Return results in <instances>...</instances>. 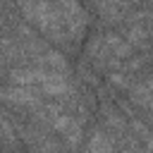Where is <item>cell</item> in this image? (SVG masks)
Listing matches in <instances>:
<instances>
[{"instance_id": "7a4b0ae2", "label": "cell", "mask_w": 153, "mask_h": 153, "mask_svg": "<svg viewBox=\"0 0 153 153\" xmlns=\"http://www.w3.org/2000/svg\"><path fill=\"white\" fill-rule=\"evenodd\" d=\"M41 88L45 96H53V98L69 96V81L65 79V72H57V69H48V76L43 79Z\"/></svg>"}, {"instance_id": "8fae6325", "label": "cell", "mask_w": 153, "mask_h": 153, "mask_svg": "<svg viewBox=\"0 0 153 153\" xmlns=\"http://www.w3.org/2000/svg\"><path fill=\"white\" fill-rule=\"evenodd\" d=\"M151 2H153V0H151Z\"/></svg>"}, {"instance_id": "6da1fadb", "label": "cell", "mask_w": 153, "mask_h": 153, "mask_svg": "<svg viewBox=\"0 0 153 153\" xmlns=\"http://www.w3.org/2000/svg\"><path fill=\"white\" fill-rule=\"evenodd\" d=\"M60 12H62V19H65V29H67V36L69 38H79L86 29V12L84 7L76 2V0H55Z\"/></svg>"}, {"instance_id": "3957f363", "label": "cell", "mask_w": 153, "mask_h": 153, "mask_svg": "<svg viewBox=\"0 0 153 153\" xmlns=\"http://www.w3.org/2000/svg\"><path fill=\"white\" fill-rule=\"evenodd\" d=\"M2 98H5V103H14V105H41V98L36 96V91H31L29 86H22V84L7 86L2 91Z\"/></svg>"}, {"instance_id": "8992f818", "label": "cell", "mask_w": 153, "mask_h": 153, "mask_svg": "<svg viewBox=\"0 0 153 153\" xmlns=\"http://www.w3.org/2000/svg\"><path fill=\"white\" fill-rule=\"evenodd\" d=\"M36 62H41V65H45V67H50V69H57V72H67V60H65V55L57 53V50H45V53H41V57H36Z\"/></svg>"}, {"instance_id": "ba28073f", "label": "cell", "mask_w": 153, "mask_h": 153, "mask_svg": "<svg viewBox=\"0 0 153 153\" xmlns=\"http://www.w3.org/2000/svg\"><path fill=\"white\" fill-rule=\"evenodd\" d=\"M108 81H110V86H117V88H127V91L134 86V84H131V79H129L124 72H110Z\"/></svg>"}, {"instance_id": "30bf717a", "label": "cell", "mask_w": 153, "mask_h": 153, "mask_svg": "<svg viewBox=\"0 0 153 153\" xmlns=\"http://www.w3.org/2000/svg\"><path fill=\"white\" fill-rule=\"evenodd\" d=\"M143 86H146V88H148V91H153V76H148V79H146V81H143Z\"/></svg>"}, {"instance_id": "277c9868", "label": "cell", "mask_w": 153, "mask_h": 153, "mask_svg": "<svg viewBox=\"0 0 153 153\" xmlns=\"http://www.w3.org/2000/svg\"><path fill=\"white\" fill-rule=\"evenodd\" d=\"M48 76V69L41 67H31V69H14L10 72V81L12 84H22V86H31V84H43V79Z\"/></svg>"}, {"instance_id": "52a82bcc", "label": "cell", "mask_w": 153, "mask_h": 153, "mask_svg": "<svg viewBox=\"0 0 153 153\" xmlns=\"http://www.w3.org/2000/svg\"><path fill=\"white\" fill-rule=\"evenodd\" d=\"M112 146L115 143H110L103 131H93L91 139H88V143H86V151H112Z\"/></svg>"}, {"instance_id": "5b68a950", "label": "cell", "mask_w": 153, "mask_h": 153, "mask_svg": "<svg viewBox=\"0 0 153 153\" xmlns=\"http://www.w3.org/2000/svg\"><path fill=\"white\" fill-rule=\"evenodd\" d=\"M124 36H127V41H129L134 48H143V50L148 48V41H146V38H148V31L141 26V22H131V26L127 29Z\"/></svg>"}, {"instance_id": "9c48e42d", "label": "cell", "mask_w": 153, "mask_h": 153, "mask_svg": "<svg viewBox=\"0 0 153 153\" xmlns=\"http://www.w3.org/2000/svg\"><path fill=\"white\" fill-rule=\"evenodd\" d=\"M141 65H143V60L141 57H134V60H124L122 62V69L124 72H136V69H141Z\"/></svg>"}]
</instances>
